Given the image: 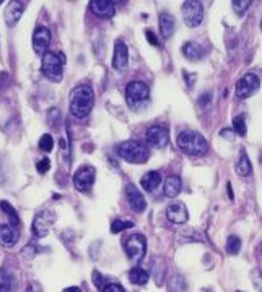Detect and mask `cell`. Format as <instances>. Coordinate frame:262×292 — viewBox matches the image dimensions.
Instances as JSON below:
<instances>
[{"label":"cell","mask_w":262,"mask_h":292,"mask_svg":"<svg viewBox=\"0 0 262 292\" xmlns=\"http://www.w3.org/2000/svg\"><path fill=\"white\" fill-rule=\"evenodd\" d=\"M160 31L164 39H168L174 33V18L169 13H161L160 15Z\"/></svg>","instance_id":"cell-22"},{"label":"cell","mask_w":262,"mask_h":292,"mask_svg":"<svg viewBox=\"0 0 262 292\" xmlns=\"http://www.w3.org/2000/svg\"><path fill=\"white\" fill-rule=\"evenodd\" d=\"M51 44V31L49 28L46 26H40L33 34V49H35L36 54H44L47 52V47H49Z\"/></svg>","instance_id":"cell-12"},{"label":"cell","mask_w":262,"mask_h":292,"mask_svg":"<svg viewBox=\"0 0 262 292\" xmlns=\"http://www.w3.org/2000/svg\"><path fill=\"white\" fill-rule=\"evenodd\" d=\"M226 187H228V195H230V198L233 200V190H231V183L228 182V183H226Z\"/></svg>","instance_id":"cell-43"},{"label":"cell","mask_w":262,"mask_h":292,"mask_svg":"<svg viewBox=\"0 0 262 292\" xmlns=\"http://www.w3.org/2000/svg\"><path fill=\"white\" fill-rule=\"evenodd\" d=\"M148 277H150L148 273L145 271L143 268H139V266L132 268L130 273H129V279L135 286H145L148 282Z\"/></svg>","instance_id":"cell-23"},{"label":"cell","mask_w":262,"mask_h":292,"mask_svg":"<svg viewBox=\"0 0 262 292\" xmlns=\"http://www.w3.org/2000/svg\"><path fill=\"white\" fill-rule=\"evenodd\" d=\"M150 96V88L143 81H130L125 88V97L130 107L142 106Z\"/></svg>","instance_id":"cell-6"},{"label":"cell","mask_w":262,"mask_h":292,"mask_svg":"<svg viewBox=\"0 0 262 292\" xmlns=\"http://www.w3.org/2000/svg\"><path fill=\"white\" fill-rule=\"evenodd\" d=\"M252 284L257 292H262V271H252Z\"/></svg>","instance_id":"cell-34"},{"label":"cell","mask_w":262,"mask_h":292,"mask_svg":"<svg viewBox=\"0 0 262 292\" xmlns=\"http://www.w3.org/2000/svg\"><path fill=\"white\" fill-rule=\"evenodd\" d=\"M124 250L127 253L129 260L132 263H140L147 253V238L142 234H132L127 238H124Z\"/></svg>","instance_id":"cell-5"},{"label":"cell","mask_w":262,"mask_h":292,"mask_svg":"<svg viewBox=\"0 0 262 292\" xmlns=\"http://www.w3.org/2000/svg\"><path fill=\"white\" fill-rule=\"evenodd\" d=\"M241 250V238L238 236H230L226 240V253L228 255H236Z\"/></svg>","instance_id":"cell-27"},{"label":"cell","mask_w":262,"mask_h":292,"mask_svg":"<svg viewBox=\"0 0 262 292\" xmlns=\"http://www.w3.org/2000/svg\"><path fill=\"white\" fill-rule=\"evenodd\" d=\"M261 26H262V23H261Z\"/></svg>","instance_id":"cell-47"},{"label":"cell","mask_w":262,"mask_h":292,"mask_svg":"<svg viewBox=\"0 0 262 292\" xmlns=\"http://www.w3.org/2000/svg\"><path fill=\"white\" fill-rule=\"evenodd\" d=\"M233 130H235L236 135L246 136L247 127H246V119H244V115H236L235 119H233Z\"/></svg>","instance_id":"cell-28"},{"label":"cell","mask_w":262,"mask_h":292,"mask_svg":"<svg viewBox=\"0 0 262 292\" xmlns=\"http://www.w3.org/2000/svg\"><path fill=\"white\" fill-rule=\"evenodd\" d=\"M168 289L169 292H186L187 291L186 279L181 276H173L168 282Z\"/></svg>","instance_id":"cell-26"},{"label":"cell","mask_w":262,"mask_h":292,"mask_svg":"<svg viewBox=\"0 0 262 292\" xmlns=\"http://www.w3.org/2000/svg\"><path fill=\"white\" fill-rule=\"evenodd\" d=\"M182 54L189 58V60H201V58L207 54V51L199 42H196V41H187L182 46Z\"/></svg>","instance_id":"cell-20"},{"label":"cell","mask_w":262,"mask_h":292,"mask_svg":"<svg viewBox=\"0 0 262 292\" xmlns=\"http://www.w3.org/2000/svg\"><path fill=\"white\" fill-rule=\"evenodd\" d=\"M49 167H51V161L47 158L38 161V164H36V170H38V172H41V174H46L47 170H49Z\"/></svg>","instance_id":"cell-35"},{"label":"cell","mask_w":262,"mask_h":292,"mask_svg":"<svg viewBox=\"0 0 262 292\" xmlns=\"http://www.w3.org/2000/svg\"><path fill=\"white\" fill-rule=\"evenodd\" d=\"M147 141L148 145L155 146V148H164L169 141V131L166 125H153L147 130Z\"/></svg>","instance_id":"cell-11"},{"label":"cell","mask_w":262,"mask_h":292,"mask_svg":"<svg viewBox=\"0 0 262 292\" xmlns=\"http://www.w3.org/2000/svg\"><path fill=\"white\" fill-rule=\"evenodd\" d=\"M64 62H65L64 54H56V52L47 51L44 55H42V60H41L42 75L52 83L62 81V76H64L62 65H64Z\"/></svg>","instance_id":"cell-4"},{"label":"cell","mask_w":262,"mask_h":292,"mask_svg":"<svg viewBox=\"0 0 262 292\" xmlns=\"http://www.w3.org/2000/svg\"><path fill=\"white\" fill-rule=\"evenodd\" d=\"M13 282H15V279H13L10 271H8V270H0V286H2L3 289L12 291L13 289Z\"/></svg>","instance_id":"cell-29"},{"label":"cell","mask_w":262,"mask_h":292,"mask_svg":"<svg viewBox=\"0 0 262 292\" xmlns=\"http://www.w3.org/2000/svg\"><path fill=\"white\" fill-rule=\"evenodd\" d=\"M95 104V92L90 85H79L70 92V114L74 117H86L93 109Z\"/></svg>","instance_id":"cell-1"},{"label":"cell","mask_w":262,"mask_h":292,"mask_svg":"<svg viewBox=\"0 0 262 292\" xmlns=\"http://www.w3.org/2000/svg\"><path fill=\"white\" fill-rule=\"evenodd\" d=\"M182 78H184V80H186V85H187V88H192L194 81L197 80V75H196V73L187 72V70H182Z\"/></svg>","instance_id":"cell-37"},{"label":"cell","mask_w":262,"mask_h":292,"mask_svg":"<svg viewBox=\"0 0 262 292\" xmlns=\"http://www.w3.org/2000/svg\"><path fill=\"white\" fill-rule=\"evenodd\" d=\"M93 282H95V286L98 287V289H103V287L106 286V279H104L103 274H101L100 271H93Z\"/></svg>","instance_id":"cell-36"},{"label":"cell","mask_w":262,"mask_h":292,"mask_svg":"<svg viewBox=\"0 0 262 292\" xmlns=\"http://www.w3.org/2000/svg\"><path fill=\"white\" fill-rule=\"evenodd\" d=\"M116 153L130 164H143L150 158L148 148L137 140H127L119 143L116 146Z\"/></svg>","instance_id":"cell-3"},{"label":"cell","mask_w":262,"mask_h":292,"mask_svg":"<svg viewBox=\"0 0 262 292\" xmlns=\"http://www.w3.org/2000/svg\"><path fill=\"white\" fill-rule=\"evenodd\" d=\"M182 17H184V23H186L189 28L199 26L203 19L202 3L196 2V0H187V2H184L182 3Z\"/></svg>","instance_id":"cell-7"},{"label":"cell","mask_w":262,"mask_h":292,"mask_svg":"<svg viewBox=\"0 0 262 292\" xmlns=\"http://www.w3.org/2000/svg\"><path fill=\"white\" fill-rule=\"evenodd\" d=\"M238 292H240V291H238Z\"/></svg>","instance_id":"cell-48"},{"label":"cell","mask_w":262,"mask_h":292,"mask_svg":"<svg viewBox=\"0 0 262 292\" xmlns=\"http://www.w3.org/2000/svg\"><path fill=\"white\" fill-rule=\"evenodd\" d=\"M25 12V3L23 2H10L5 10V23L7 26L13 28L15 24L20 21L21 15Z\"/></svg>","instance_id":"cell-18"},{"label":"cell","mask_w":262,"mask_h":292,"mask_svg":"<svg viewBox=\"0 0 262 292\" xmlns=\"http://www.w3.org/2000/svg\"><path fill=\"white\" fill-rule=\"evenodd\" d=\"M127 63H129V51H127V46L124 44V41H118L114 42V55H113V67L114 70L118 72H124L127 68Z\"/></svg>","instance_id":"cell-13"},{"label":"cell","mask_w":262,"mask_h":292,"mask_svg":"<svg viewBox=\"0 0 262 292\" xmlns=\"http://www.w3.org/2000/svg\"><path fill=\"white\" fill-rule=\"evenodd\" d=\"M181 188H182V182L179 175H169V177L164 180V185H163L164 197L168 198L178 197V195L181 193Z\"/></svg>","instance_id":"cell-19"},{"label":"cell","mask_w":262,"mask_h":292,"mask_svg":"<svg viewBox=\"0 0 262 292\" xmlns=\"http://www.w3.org/2000/svg\"><path fill=\"white\" fill-rule=\"evenodd\" d=\"M220 135L223 136V138H226V140H235V136H236V133L233 130H228V128H223L222 131H220Z\"/></svg>","instance_id":"cell-40"},{"label":"cell","mask_w":262,"mask_h":292,"mask_svg":"<svg viewBox=\"0 0 262 292\" xmlns=\"http://www.w3.org/2000/svg\"><path fill=\"white\" fill-rule=\"evenodd\" d=\"M95 179H96V169L93 165H81L74 174V185L79 192H86L95 183Z\"/></svg>","instance_id":"cell-8"},{"label":"cell","mask_w":262,"mask_h":292,"mask_svg":"<svg viewBox=\"0 0 262 292\" xmlns=\"http://www.w3.org/2000/svg\"><path fill=\"white\" fill-rule=\"evenodd\" d=\"M90 8H91V12L101 18H111V17H114V13H116L114 3L109 2V0H91Z\"/></svg>","instance_id":"cell-16"},{"label":"cell","mask_w":262,"mask_h":292,"mask_svg":"<svg viewBox=\"0 0 262 292\" xmlns=\"http://www.w3.org/2000/svg\"><path fill=\"white\" fill-rule=\"evenodd\" d=\"M52 146H54V140H52V136L49 135V133H46V135H42L41 136V140H40V148L42 149V151H51L52 149Z\"/></svg>","instance_id":"cell-32"},{"label":"cell","mask_w":262,"mask_h":292,"mask_svg":"<svg viewBox=\"0 0 262 292\" xmlns=\"http://www.w3.org/2000/svg\"><path fill=\"white\" fill-rule=\"evenodd\" d=\"M178 146L182 153L189 156H203L208 153L207 140L192 130H184L178 135Z\"/></svg>","instance_id":"cell-2"},{"label":"cell","mask_w":262,"mask_h":292,"mask_svg":"<svg viewBox=\"0 0 262 292\" xmlns=\"http://www.w3.org/2000/svg\"><path fill=\"white\" fill-rule=\"evenodd\" d=\"M199 292H212V291H208V289H202V291H199Z\"/></svg>","instance_id":"cell-44"},{"label":"cell","mask_w":262,"mask_h":292,"mask_svg":"<svg viewBox=\"0 0 262 292\" xmlns=\"http://www.w3.org/2000/svg\"><path fill=\"white\" fill-rule=\"evenodd\" d=\"M160 183H161V174H160L158 170H150V172L145 174L142 180H140V185H142L145 192H153Z\"/></svg>","instance_id":"cell-21"},{"label":"cell","mask_w":262,"mask_h":292,"mask_svg":"<svg viewBox=\"0 0 262 292\" xmlns=\"http://www.w3.org/2000/svg\"><path fill=\"white\" fill-rule=\"evenodd\" d=\"M125 195H127L129 204L132 206V209H135L137 213H143L145 208H147V201H145V197L142 195V192L135 187V185L129 183L125 187Z\"/></svg>","instance_id":"cell-15"},{"label":"cell","mask_w":262,"mask_h":292,"mask_svg":"<svg viewBox=\"0 0 262 292\" xmlns=\"http://www.w3.org/2000/svg\"><path fill=\"white\" fill-rule=\"evenodd\" d=\"M36 253H38V248L33 245V243H28V245L21 250V256L25 258V260H33V258L36 256Z\"/></svg>","instance_id":"cell-33"},{"label":"cell","mask_w":262,"mask_h":292,"mask_svg":"<svg viewBox=\"0 0 262 292\" xmlns=\"http://www.w3.org/2000/svg\"><path fill=\"white\" fill-rule=\"evenodd\" d=\"M0 208H2V211H5V214L8 218H10L12 226H18V224H20V218H18L17 209L13 208L10 203L5 201V200H2V201H0Z\"/></svg>","instance_id":"cell-25"},{"label":"cell","mask_w":262,"mask_h":292,"mask_svg":"<svg viewBox=\"0 0 262 292\" xmlns=\"http://www.w3.org/2000/svg\"><path fill=\"white\" fill-rule=\"evenodd\" d=\"M249 7H251L249 0H235V2H233V8H235V12L240 15V17H242V15L249 10Z\"/></svg>","instance_id":"cell-31"},{"label":"cell","mask_w":262,"mask_h":292,"mask_svg":"<svg viewBox=\"0 0 262 292\" xmlns=\"http://www.w3.org/2000/svg\"><path fill=\"white\" fill-rule=\"evenodd\" d=\"M166 218L171 222H174V224H184V222H187V219H189L187 208L184 206L182 203H179V201L169 203L168 208H166Z\"/></svg>","instance_id":"cell-14"},{"label":"cell","mask_w":262,"mask_h":292,"mask_svg":"<svg viewBox=\"0 0 262 292\" xmlns=\"http://www.w3.org/2000/svg\"><path fill=\"white\" fill-rule=\"evenodd\" d=\"M251 163H249V158L242 153L241 154V158H240V161H238V164H236V174L238 175H241V177H247V175L251 174Z\"/></svg>","instance_id":"cell-24"},{"label":"cell","mask_w":262,"mask_h":292,"mask_svg":"<svg viewBox=\"0 0 262 292\" xmlns=\"http://www.w3.org/2000/svg\"><path fill=\"white\" fill-rule=\"evenodd\" d=\"M64 292H81V291H80V287L72 286V287H67V289H64Z\"/></svg>","instance_id":"cell-42"},{"label":"cell","mask_w":262,"mask_h":292,"mask_svg":"<svg viewBox=\"0 0 262 292\" xmlns=\"http://www.w3.org/2000/svg\"><path fill=\"white\" fill-rule=\"evenodd\" d=\"M103 292H124V287L118 284V282H111L103 287Z\"/></svg>","instance_id":"cell-38"},{"label":"cell","mask_w":262,"mask_h":292,"mask_svg":"<svg viewBox=\"0 0 262 292\" xmlns=\"http://www.w3.org/2000/svg\"><path fill=\"white\" fill-rule=\"evenodd\" d=\"M212 101V94L210 92H203V94L201 96V99H199V104L201 106H207V102Z\"/></svg>","instance_id":"cell-41"},{"label":"cell","mask_w":262,"mask_h":292,"mask_svg":"<svg viewBox=\"0 0 262 292\" xmlns=\"http://www.w3.org/2000/svg\"><path fill=\"white\" fill-rule=\"evenodd\" d=\"M56 222V214L51 211H40L33 219V234L36 237H46L51 231V226Z\"/></svg>","instance_id":"cell-9"},{"label":"cell","mask_w":262,"mask_h":292,"mask_svg":"<svg viewBox=\"0 0 262 292\" xmlns=\"http://www.w3.org/2000/svg\"><path fill=\"white\" fill-rule=\"evenodd\" d=\"M129 227H134V222L130 221H122V219H116V221L111 224V232L113 234H118V232H122L125 229Z\"/></svg>","instance_id":"cell-30"},{"label":"cell","mask_w":262,"mask_h":292,"mask_svg":"<svg viewBox=\"0 0 262 292\" xmlns=\"http://www.w3.org/2000/svg\"><path fill=\"white\" fill-rule=\"evenodd\" d=\"M145 36H147V39H148V42L152 44V46H160L158 44V39L155 37V34H153V31H150V29H147L145 31Z\"/></svg>","instance_id":"cell-39"},{"label":"cell","mask_w":262,"mask_h":292,"mask_svg":"<svg viewBox=\"0 0 262 292\" xmlns=\"http://www.w3.org/2000/svg\"><path fill=\"white\" fill-rule=\"evenodd\" d=\"M0 5H2V0H0Z\"/></svg>","instance_id":"cell-46"},{"label":"cell","mask_w":262,"mask_h":292,"mask_svg":"<svg viewBox=\"0 0 262 292\" xmlns=\"http://www.w3.org/2000/svg\"><path fill=\"white\" fill-rule=\"evenodd\" d=\"M259 85L261 81L259 78H257V75H254V73H246V75L236 83V96L240 97V99H247V97L252 96L259 90Z\"/></svg>","instance_id":"cell-10"},{"label":"cell","mask_w":262,"mask_h":292,"mask_svg":"<svg viewBox=\"0 0 262 292\" xmlns=\"http://www.w3.org/2000/svg\"><path fill=\"white\" fill-rule=\"evenodd\" d=\"M0 292H5V289H3V287H2V286H0Z\"/></svg>","instance_id":"cell-45"},{"label":"cell","mask_w":262,"mask_h":292,"mask_svg":"<svg viewBox=\"0 0 262 292\" xmlns=\"http://www.w3.org/2000/svg\"><path fill=\"white\" fill-rule=\"evenodd\" d=\"M18 240V231L12 224H0V245L10 248Z\"/></svg>","instance_id":"cell-17"}]
</instances>
